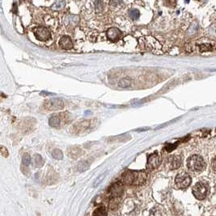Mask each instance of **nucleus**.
<instances>
[{
    "label": "nucleus",
    "mask_w": 216,
    "mask_h": 216,
    "mask_svg": "<svg viewBox=\"0 0 216 216\" xmlns=\"http://www.w3.org/2000/svg\"><path fill=\"white\" fill-rule=\"evenodd\" d=\"M43 164L42 157L40 155H36L34 156V165L36 168H40Z\"/></svg>",
    "instance_id": "18"
},
{
    "label": "nucleus",
    "mask_w": 216,
    "mask_h": 216,
    "mask_svg": "<svg viewBox=\"0 0 216 216\" xmlns=\"http://www.w3.org/2000/svg\"><path fill=\"white\" fill-rule=\"evenodd\" d=\"M33 32H34L35 37L37 38V39L42 40V41H46L51 38L50 32L46 27H37L33 29Z\"/></svg>",
    "instance_id": "5"
},
{
    "label": "nucleus",
    "mask_w": 216,
    "mask_h": 216,
    "mask_svg": "<svg viewBox=\"0 0 216 216\" xmlns=\"http://www.w3.org/2000/svg\"><path fill=\"white\" fill-rule=\"evenodd\" d=\"M46 109L48 110L56 111V110H62L64 108V103L63 101L58 98H53L50 100L46 104Z\"/></svg>",
    "instance_id": "6"
},
{
    "label": "nucleus",
    "mask_w": 216,
    "mask_h": 216,
    "mask_svg": "<svg viewBox=\"0 0 216 216\" xmlns=\"http://www.w3.org/2000/svg\"><path fill=\"white\" fill-rule=\"evenodd\" d=\"M191 181L192 180H191L190 175L185 172L179 173L175 179L176 186L178 187L179 189H185L188 186H190V184H191Z\"/></svg>",
    "instance_id": "4"
},
{
    "label": "nucleus",
    "mask_w": 216,
    "mask_h": 216,
    "mask_svg": "<svg viewBox=\"0 0 216 216\" xmlns=\"http://www.w3.org/2000/svg\"><path fill=\"white\" fill-rule=\"evenodd\" d=\"M176 147V145L175 144H168L167 147H165V150L167 152H171V151H172L173 149H175Z\"/></svg>",
    "instance_id": "24"
},
{
    "label": "nucleus",
    "mask_w": 216,
    "mask_h": 216,
    "mask_svg": "<svg viewBox=\"0 0 216 216\" xmlns=\"http://www.w3.org/2000/svg\"><path fill=\"white\" fill-rule=\"evenodd\" d=\"M95 4H96V8L98 11H101L103 8H104V3L103 2H100V1H98V2H95Z\"/></svg>",
    "instance_id": "23"
},
{
    "label": "nucleus",
    "mask_w": 216,
    "mask_h": 216,
    "mask_svg": "<svg viewBox=\"0 0 216 216\" xmlns=\"http://www.w3.org/2000/svg\"><path fill=\"white\" fill-rule=\"evenodd\" d=\"M212 167H213L214 170L216 171V157L214 158L212 161Z\"/></svg>",
    "instance_id": "26"
},
{
    "label": "nucleus",
    "mask_w": 216,
    "mask_h": 216,
    "mask_svg": "<svg viewBox=\"0 0 216 216\" xmlns=\"http://www.w3.org/2000/svg\"><path fill=\"white\" fill-rule=\"evenodd\" d=\"M89 166H90V164H89L88 161H82L78 165V170L80 171V172H83V171L88 170V168H89Z\"/></svg>",
    "instance_id": "16"
},
{
    "label": "nucleus",
    "mask_w": 216,
    "mask_h": 216,
    "mask_svg": "<svg viewBox=\"0 0 216 216\" xmlns=\"http://www.w3.org/2000/svg\"><path fill=\"white\" fill-rule=\"evenodd\" d=\"M63 22L67 28H73L79 24V16L75 15H67L64 17Z\"/></svg>",
    "instance_id": "8"
},
{
    "label": "nucleus",
    "mask_w": 216,
    "mask_h": 216,
    "mask_svg": "<svg viewBox=\"0 0 216 216\" xmlns=\"http://www.w3.org/2000/svg\"><path fill=\"white\" fill-rule=\"evenodd\" d=\"M69 152L70 156L75 158L77 157V156H79V155H80V149L79 147H71V148L69 150Z\"/></svg>",
    "instance_id": "19"
},
{
    "label": "nucleus",
    "mask_w": 216,
    "mask_h": 216,
    "mask_svg": "<svg viewBox=\"0 0 216 216\" xmlns=\"http://www.w3.org/2000/svg\"><path fill=\"white\" fill-rule=\"evenodd\" d=\"M161 162V158L160 155L157 153H153L152 155H150L147 159V168L155 169L157 168L160 164Z\"/></svg>",
    "instance_id": "7"
},
{
    "label": "nucleus",
    "mask_w": 216,
    "mask_h": 216,
    "mask_svg": "<svg viewBox=\"0 0 216 216\" xmlns=\"http://www.w3.org/2000/svg\"><path fill=\"white\" fill-rule=\"evenodd\" d=\"M52 156L56 160H62L63 158V154H62L61 150L54 149L52 152Z\"/></svg>",
    "instance_id": "17"
},
{
    "label": "nucleus",
    "mask_w": 216,
    "mask_h": 216,
    "mask_svg": "<svg viewBox=\"0 0 216 216\" xmlns=\"http://www.w3.org/2000/svg\"><path fill=\"white\" fill-rule=\"evenodd\" d=\"M104 176H105V174H103L102 176H100V178H99L98 180H96V182H95V184H94V186L96 187V185H98V184H100V182H101L102 179H103V178H104Z\"/></svg>",
    "instance_id": "25"
},
{
    "label": "nucleus",
    "mask_w": 216,
    "mask_h": 216,
    "mask_svg": "<svg viewBox=\"0 0 216 216\" xmlns=\"http://www.w3.org/2000/svg\"><path fill=\"white\" fill-rule=\"evenodd\" d=\"M22 162H23V164L25 166H28L31 162V157L28 154H24L23 155V158H22Z\"/></svg>",
    "instance_id": "21"
},
{
    "label": "nucleus",
    "mask_w": 216,
    "mask_h": 216,
    "mask_svg": "<svg viewBox=\"0 0 216 216\" xmlns=\"http://www.w3.org/2000/svg\"><path fill=\"white\" fill-rule=\"evenodd\" d=\"M147 180V173L143 171H128L122 176V182L128 184H143Z\"/></svg>",
    "instance_id": "1"
},
{
    "label": "nucleus",
    "mask_w": 216,
    "mask_h": 216,
    "mask_svg": "<svg viewBox=\"0 0 216 216\" xmlns=\"http://www.w3.org/2000/svg\"><path fill=\"white\" fill-rule=\"evenodd\" d=\"M182 164V159L178 155H172L168 158V165L170 169H176Z\"/></svg>",
    "instance_id": "9"
},
{
    "label": "nucleus",
    "mask_w": 216,
    "mask_h": 216,
    "mask_svg": "<svg viewBox=\"0 0 216 216\" xmlns=\"http://www.w3.org/2000/svg\"><path fill=\"white\" fill-rule=\"evenodd\" d=\"M106 36L108 39H110L112 41H114L120 38V37L122 36V32L118 28H110V29L107 31Z\"/></svg>",
    "instance_id": "10"
},
{
    "label": "nucleus",
    "mask_w": 216,
    "mask_h": 216,
    "mask_svg": "<svg viewBox=\"0 0 216 216\" xmlns=\"http://www.w3.org/2000/svg\"><path fill=\"white\" fill-rule=\"evenodd\" d=\"M59 46L63 50H70L73 48V43L71 41V39L67 36H63L62 37L61 39L59 40Z\"/></svg>",
    "instance_id": "11"
},
{
    "label": "nucleus",
    "mask_w": 216,
    "mask_h": 216,
    "mask_svg": "<svg viewBox=\"0 0 216 216\" xmlns=\"http://www.w3.org/2000/svg\"><path fill=\"white\" fill-rule=\"evenodd\" d=\"M139 16H140V13L136 9H133V10H131L130 11V18L132 20H138Z\"/></svg>",
    "instance_id": "20"
},
{
    "label": "nucleus",
    "mask_w": 216,
    "mask_h": 216,
    "mask_svg": "<svg viewBox=\"0 0 216 216\" xmlns=\"http://www.w3.org/2000/svg\"><path fill=\"white\" fill-rule=\"evenodd\" d=\"M1 155H3V157H8V155H9L8 149L3 146H1Z\"/></svg>",
    "instance_id": "22"
},
{
    "label": "nucleus",
    "mask_w": 216,
    "mask_h": 216,
    "mask_svg": "<svg viewBox=\"0 0 216 216\" xmlns=\"http://www.w3.org/2000/svg\"><path fill=\"white\" fill-rule=\"evenodd\" d=\"M60 123H61V120L58 115H53L49 120V124L52 127H58L60 125Z\"/></svg>",
    "instance_id": "13"
},
{
    "label": "nucleus",
    "mask_w": 216,
    "mask_h": 216,
    "mask_svg": "<svg viewBox=\"0 0 216 216\" xmlns=\"http://www.w3.org/2000/svg\"><path fill=\"white\" fill-rule=\"evenodd\" d=\"M187 167L192 172H201L206 168V163L200 155H192L187 160Z\"/></svg>",
    "instance_id": "2"
},
{
    "label": "nucleus",
    "mask_w": 216,
    "mask_h": 216,
    "mask_svg": "<svg viewBox=\"0 0 216 216\" xmlns=\"http://www.w3.org/2000/svg\"><path fill=\"white\" fill-rule=\"evenodd\" d=\"M93 216H107L106 209L104 207H100L96 209L93 212Z\"/></svg>",
    "instance_id": "15"
},
{
    "label": "nucleus",
    "mask_w": 216,
    "mask_h": 216,
    "mask_svg": "<svg viewBox=\"0 0 216 216\" xmlns=\"http://www.w3.org/2000/svg\"><path fill=\"white\" fill-rule=\"evenodd\" d=\"M131 83H132V80L130 78H123L122 80H119L118 82V86L122 88H127L130 87Z\"/></svg>",
    "instance_id": "12"
},
{
    "label": "nucleus",
    "mask_w": 216,
    "mask_h": 216,
    "mask_svg": "<svg viewBox=\"0 0 216 216\" xmlns=\"http://www.w3.org/2000/svg\"><path fill=\"white\" fill-rule=\"evenodd\" d=\"M193 194L199 200H202L209 194L208 185L203 182H198L193 188Z\"/></svg>",
    "instance_id": "3"
},
{
    "label": "nucleus",
    "mask_w": 216,
    "mask_h": 216,
    "mask_svg": "<svg viewBox=\"0 0 216 216\" xmlns=\"http://www.w3.org/2000/svg\"><path fill=\"white\" fill-rule=\"evenodd\" d=\"M89 125H90V122H89V121H83V122L77 123V124L75 125V130L77 131L84 130L88 128Z\"/></svg>",
    "instance_id": "14"
}]
</instances>
